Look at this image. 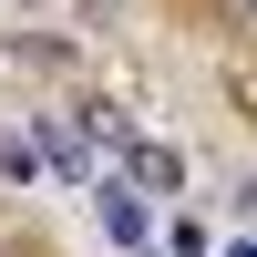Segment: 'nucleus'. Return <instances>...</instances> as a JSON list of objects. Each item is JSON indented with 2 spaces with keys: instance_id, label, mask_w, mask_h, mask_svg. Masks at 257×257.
<instances>
[{
  "instance_id": "obj_1",
  "label": "nucleus",
  "mask_w": 257,
  "mask_h": 257,
  "mask_svg": "<svg viewBox=\"0 0 257 257\" xmlns=\"http://www.w3.org/2000/svg\"><path fill=\"white\" fill-rule=\"evenodd\" d=\"M41 144H52V165H62V175H93V134H82V123H41Z\"/></svg>"
},
{
  "instance_id": "obj_2",
  "label": "nucleus",
  "mask_w": 257,
  "mask_h": 257,
  "mask_svg": "<svg viewBox=\"0 0 257 257\" xmlns=\"http://www.w3.org/2000/svg\"><path fill=\"white\" fill-rule=\"evenodd\" d=\"M123 175L165 196V185H175V155H165V144H134V134H123Z\"/></svg>"
},
{
  "instance_id": "obj_3",
  "label": "nucleus",
  "mask_w": 257,
  "mask_h": 257,
  "mask_svg": "<svg viewBox=\"0 0 257 257\" xmlns=\"http://www.w3.org/2000/svg\"><path fill=\"white\" fill-rule=\"evenodd\" d=\"M103 226H113L123 247H144V206H134V196H103Z\"/></svg>"
},
{
  "instance_id": "obj_4",
  "label": "nucleus",
  "mask_w": 257,
  "mask_h": 257,
  "mask_svg": "<svg viewBox=\"0 0 257 257\" xmlns=\"http://www.w3.org/2000/svg\"><path fill=\"white\" fill-rule=\"evenodd\" d=\"M247 21H257V0H247Z\"/></svg>"
}]
</instances>
